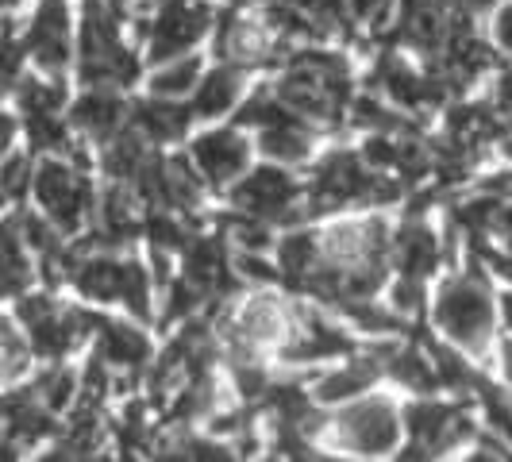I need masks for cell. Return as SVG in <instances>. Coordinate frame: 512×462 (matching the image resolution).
<instances>
[{
  "instance_id": "cell-1",
  "label": "cell",
  "mask_w": 512,
  "mask_h": 462,
  "mask_svg": "<svg viewBox=\"0 0 512 462\" xmlns=\"http://www.w3.org/2000/svg\"><path fill=\"white\" fill-rule=\"evenodd\" d=\"M428 332L466 351L489 370V355L501 339L497 328V278L482 258L462 255L451 270H439L428 289Z\"/></svg>"
},
{
  "instance_id": "cell-2",
  "label": "cell",
  "mask_w": 512,
  "mask_h": 462,
  "mask_svg": "<svg viewBox=\"0 0 512 462\" xmlns=\"http://www.w3.org/2000/svg\"><path fill=\"white\" fill-rule=\"evenodd\" d=\"M405 439L401 428V401L389 397V389H370L343 405H332L320 428V451L324 455H347V459H393Z\"/></svg>"
},
{
  "instance_id": "cell-3",
  "label": "cell",
  "mask_w": 512,
  "mask_h": 462,
  "mask_svg": "<svg viewBox=\"0 0 512 462\" xmlns=\"http://www.w3.org/2000/svg\"><path fill=\"white\" fill-rule=\"evenodd\" d=\"M220 4L216 0H154L143 16L128 24L135 47L143 54V70L151 62L205 47Z\"/></svg>"
},
{
  "instance_id": "cell-4",
  "label": "cell",
  "mask_w": 512,
  "mask_h": 462,
  "mask_svg": "<svg viewBox=\"0 0 512 462\" xmlns=\"http://www.w3.org/2000/svg\"><path fill=\"white\" fill-rule=\"evenodd\" d=\"M224 197H228V212L258 220L274 231L308 220L305 170H289V166L266 162V158H255V166L235 181Z\"/></svg>"
},
{
  "instance_id": "cell-5",
  "label": "cell",
  "mask_w": 512,
  "mask_h": 462,
  "mask_svg": "<svg viewBox=\"0 0 512 462\" xmlns=\"http://www.w3.org/2000/svg\"><path fill=\"white\" fill-rule=\"evenodd\" d=\"M35 208L51 220L62 235H85L97 212V181L93 170L62 154H39L35 158V181H31Z\"/></svg>"
},
{
  "instance_id": "cell-6",
  "label": "cell",
  "mask_w": 512,
  "mask_h": 462,
  "mask_svg": "<svg viewBox=\"0 0 512 462\" xmlns=\"http://www.w3.org/2000/svg\"><path fill=\"white\" fill-rule=\"evenodd\" d=\"M185 158L201 174L208 193L224 197L235 181L255 166V135L239 128L235 120H216V124H197V131L185 139Z\"/></svg>"
},
{
  "instance_id": "cell-7",
  "label": "cell",
  "mask_w": 512,
  "mask_h": 462,
  "mask_svg": "<svg viewBox=\"0 0 512 462\" xmlns=\"http://www.w3.org/2000/svg\"><path fill=\"white\" fill-rule=\"evenodd\" d=\"M89 355H97V359L112 370V378L116 385H128V389H143V374H147V366H151L154 351H158V343H154L151 335V324H143V320H135V316H112V312H104L101 308V320H97V328H93V339H89Z\"/></svg>"
},
{
  "instance_id": "cell-8",
  "label": "cell",
  "mask_w": 512,
  "mask_h": 462,
  "mask_svg": "<svg viewBox=\"0 0 512 462\" xmlns=\"http://www.w3.org/2000/svg\"><path fill=\"white\" fill-rule=\"evenodd\" d=\"M443 266H451V243L439 220H432L424 208H409L401 220H393L389 239V274L436 282Z\"/></svg>"
},
{
  "instance_id": "cell-9",
  "label": "cell",
  "mask_w": 512,
  "mask_h": 462,
  "mask_svg": "<svg viewBox=\"0 0 512 462\" xmlns=\"http://www.w3.org/2000/svg\"><path fill=\"white\" fill-rule=\"evenodd\" d=\"M20 43H24L27 62L39 74L66 77L77 51V16L70 8V0H39L24 27V35H20Z\"/></svg>"
},
{
  "instance_id": "cell-10",
  "label": "cell",
  "mask_w": 512,
  "mask_h": 462,
  "mask_svg": "<svg viewBox=\"0 0 512 462\" xmlns=\"http://www.w3.org/2000/svg\"><path fill=\"white\" fill-rule=\"evenodd\" d=\"M66 120L77 139L97 154V147L131 124V93L120 85H81V93L66 104Z\"/></svg>"
},
{
  "instance_id": "cell-11",
  "label": "cell",
  "mask_w": 512,
  "mask_h": 462,
  "mask_svg": "<svg viewBox=\"0 0 512 462\" xmlns=\"http://www.w3.org/2000/svg\"><path fill=\"white\" fill-rule=\"evenodd\" d=\"M251 85H255V81H251V70H243V66H235V62L212 58L205 77L197 81V89H193V97H189V108H193L197 124L231 120V112L239 108V101L247 97Z\"/></svg>"
},
{
  "instance_id": "cell-12",
  "label": "cell",
  "mask_w": 512,
  "mask_h": 462,
  "mask_svg": "<svg viewBox=\"0 0 512 462\" xmlns=\"http://www.w3.org/2000/svg\"><path fill=\"white\" fill-rule=\"evenodd\" d=\"M320 147H324V131L312 128L308 120L293 116V112H285L282 120H274V124L255 131L258 158L289 166V170H305L308 162L320 154Z\"/></svg>"
},
{
  "instance_id": "cell-13",
  "label": "cell",
  "mask_w": 512,
  "mask_h": 462,
  "mask_svg": "<svg viewBox=\"0 0 512 462\" xmlns=\"http://www.w3.org/2000/svg\"><path fill=\"white\" fill-rule=\"evenodd\" d=\"M131 124L147 135L158 151H178L181 143L197 131V116L189 101H170V97H131Z\"/></svg>"
},
{
  "instance_id": "cell-14",
  "label": "cell",
  "mask_w": 512,
  "mask_h": 462,
  "mask_svg": "<svg viewBox=\"0 0 512 462\" xmlns=\"http://www.w3.org/2000/svg\"><path fill=\"white\" fill-rule=\"evenodd\" d=\"M208 70V51L197 47V51L174 54V58H162V62H151L143 70V93L151 97H170V101H189L197 81L205 77Z\"/></svg>"
},
{
  "instance_id": "cell-15",
  "label": "cell",
  "mask_w": 512,
  "mask_h": 462,
  "mask_svg": "<svg viewBox=\"0 0 512 462\" xmlns=\"http://www.w3.org/2000/svg\"><path fill=\"white\" fill-rule=\"evenodd\" d=\"M35 282H39L35 258L16 228V216H8L0 220V297H20Z\"/></svg>"
},
{
  "instance_id": "cell-16",
  "label": "cell",
  "mask_w": 512,
  "mask_h": 462,
  "mask_svg": "<svg viewBox=\"0 0 512 462\" xmlns=\"http://www.w3.org/2000/svg\"><path fill=\"white\" fill-rule=\"evenodd\" d=\"M31 389H35V397L62 420V416L77 405V397H81V370H77L70 359L43 362V370L35 374Z\"/></svg>"
},
{
  "instance_id": "cell-17",
  "label": "cell",
  "mask_w": 512,
  "mask_h": 462,
  "mask_svg": "<svg viewBox=\"0 0 512 462\" xmlns=\"http://www.w3.org/2000/svg\"><path fill=\"white\" fill-rule=\"evenodd\" d=\"M31 366H35V355H31V343H27L16 312L12 316L0 312V385L27 382Z\"/></svg>"
},
{
  "instance_id": "cell-18",
  "label": "cell",
  "mask_w": 512,
  "mask_h": 462,
  "mask_svg": "<svg viewBox=\"0 0 512 462\" xmlns=\"http://www.w3.org/2000/svg\"><path fill=\"white\" fill-rule=\"evenodd\" d=\"M31 181H35V154L12 147L0 158V208L8 212L24 208V201L31 197Z\"/></svg>"
},
{
  "instance_id": "cell-19",
  "label": "cell",
  "mask_w": 512,
  "mask_h": 462,
  "mask_svg": "<svg viewBox=\"0 0 512 462\" xmlns=\"http://www.w3.org/2000/svg\"><path fill=\"white\" fill-rule=\"evenodd\" d=\"M343 4H347V20H351V31L374 35V39L393 31L397 0H343Z\"/></svg>"
},
{
  "instance_id": "cell-20",
  "label": "cell",
  "mask_w": 512,
  "mask_h": 462,
  "mask_svg": "<svg viewBox=\"0 0 512 462\" xmlns=\"http://www.w3.org/2000/svg\"><path fill=\"white\" fill-rule=\"evenodd\" d=\"M486 39L497 58L512 62V0H497L486 12Z\"/></svg>"
},
{
  "instance_id": "cell-21",
  "label": "cell",
  "mask_w": 512,
  "mask_h": 462,
  "mask_svg": "<svg viewBox=\"0 0 512 462\" xmlns=\"http://www.w3.org/2000/svg\"><path fill=\"white\" fill-rule=\"evenodd\" d=\"M497 328L505 339H512V282L497 285Z\"/></svg>"
},
{
  "instance_id": "cell-22",
  "label": "cell",
  "mask_w": 512,
  "mask_h": 462,
  "mask_svg": "<svg viewBox=\"0 0 512 462\" xmlns=\"http://www.w3.org/2000/svg\"><path fill=\"white\" fill-rule=\"evenodd\" d=\"M16 135H20V120L8 116V112H0V158L16 147Z\"/></svg>"
}]
</instances>
